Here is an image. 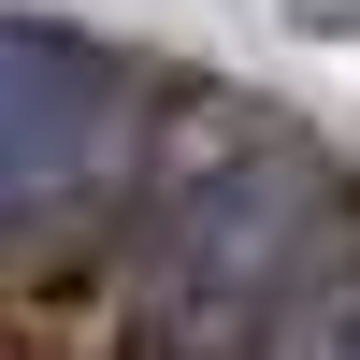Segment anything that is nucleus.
<instances>
[{
    "label": "nucleus",
    "mask_w": 360,
    "mask_h": 360,
    "mask_svg": "<svg viewBox=\"0 0 360 360\" xmlns=\"http://www.w3.org/2000/svg\"><path fill=\"white\" fill-rule=\"evenodd\" d=\"M332 245H360L346 188H332V159H317L303 130H274V115H217V144L159 188V288L188 303V332L217 360L245 346Z\"/></svg>",
    "instance_id": "1"
},
{
    "label": "nucleus",
    "mask_w": 360,
    "mask_h": 360,
    "mask_svg": "<svg viewBox=\"0 0 360 360\" xmlns=\"http://www.w3.org/2000/svg\"><path fill=\"white\" fill-rule=\"evenodd\" d=\"M144 144V72L86 29H29L0 15V231L86 202L101 173H130Z\"/></svg>",
    "instance_id": "2"
},
{
    "label": "nucleus",
    "mask_w": 360,
    "mask_h": 360,
    "mask_svg": "<svg viewBox=\"0 0 360 360\" xmlns=\"http://www.w3.org/2000/svg\"><path fill=\"white\" fill-rule=\"evenodd\" d=\"M303 15H317V29H346V15H360V0H303Z\"/></svg>",
    "instance_id": "3"
}]
</instances>
